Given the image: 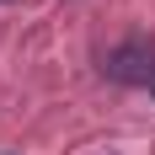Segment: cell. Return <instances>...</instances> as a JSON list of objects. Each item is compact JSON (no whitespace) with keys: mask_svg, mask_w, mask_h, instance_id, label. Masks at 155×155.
<instances>
[{"mask_svg":"<svg viewBox=\"0 0 155 155\" xmlns=\"http://www.w3.org/2000/svg\"><path fill=\"white\" fill-rule=\"evenodd\" d=\"M102 75L112 86H155V43L150 38H123L102 54Z\"/></svg>","mask_w":155,"mask_h":155,"instance_id":"1","label":"cell"},{"mask_svg":"<svg viewBox=\"0 0 155 155\" xmlns=\"http://www.w3.org/2000/svg\"><path fill=\"white\" fill-rule=\"evenodd\" d=\"M0 5H11V0H0Z\"/></svg>","mask_w":155,"mask_h":155,"instance_id":"2","label":"cell"}]
</instances>
